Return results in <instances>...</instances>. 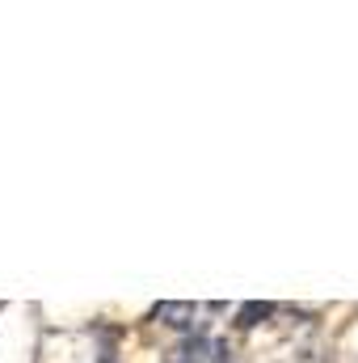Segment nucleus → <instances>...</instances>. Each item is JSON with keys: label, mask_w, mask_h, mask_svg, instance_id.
I'll list each match as a JSON object with an SVG mask.
<instances>
[{"label": "nucleus", "mask_w": 358, "mask_h": 363, "mask_svg": "<svg viewBox=\"0 0 358 363\" xmlns=\"http://www.w3.org/2000/svg\"><path fill=\"white\" fill-rule=\"evenodd\" d=\"M270 313H274V304H266V300H249V304L236 313V325H241V330H253L258 321H266Z\"/></svg>", "instance_id": "obj_3"}, {"label": "nucleus", "mask_w": 358, "mask_h": 363, "mask_svg": "<svg viewBox=\"0 0 358 363\" xmlns=\"http://www.w3.org/2000/svg\"><path fill=\"white\" fill-rule=\"evenodd\" d=\"M211 347H215V342H207V338H185L181 347H173L169 363H207Z\"/></svg>", "instance_id": "obj_2"}, {"label": "nucleus", "mask_w": 358, "mask_h": 363, "mask_svg": "<svg viewBox=\"0 0 358 363\" xmlns=\"http://www.w3.org/2000/svg\"><path fill=\"white\" fill-rule=\"evenodd\" d=\"M148 317H152V321H161V325H173V330H190V325H194V317H198V304L165 300V304H156Z\"/></svg>", "instance_id": "obj_1"}]
</instances>
